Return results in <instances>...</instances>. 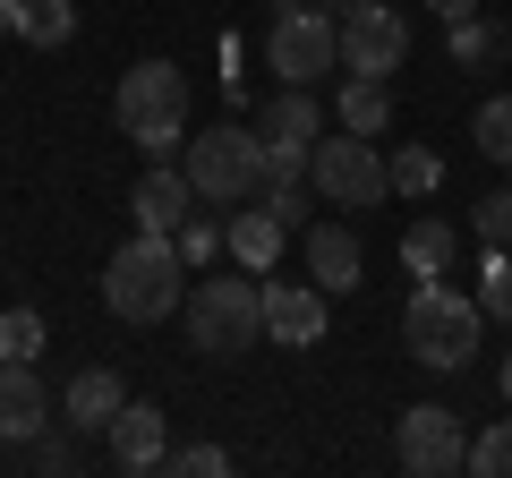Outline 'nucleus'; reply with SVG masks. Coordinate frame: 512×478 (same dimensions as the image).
Listing matches in <instances>:
<instances>
[{"instance_id":"obj_1","label":"nucleus","mask_w":512,"mask_h":478,"mask_svg":"<svg viewBox=\"0 0 512 478\" xmlns=\"http://www.w3.org/2000/svg\"><path fill=\"white\" fill-rule=\"evenodd\" d=\"M103 308L120 325H163V316L188 308V257L171 231H137L128 248H111L103 265Z\"/></svg>"},{"instance_id":"obj_2","label":"nucleus","mask_w":512,"mask_h":478,"mask_svg":"<svg viewBox=\"0 0 512 478\" xmlns=\"http://www.w3.org/2000/svg\"><path fill=\"white\" fill-rule=\"evenodd\" d=\"M180 325H188V350H205V359H248L256 342H265V282L239 265L231 282H188V308H180Z\"/></svg>"},{"instance_id":"obj_3","label":"nucleus","mask_w":512,"mask_h":478,"mask_svg":"<svg viewBox=\"0 0 512 478\" xmlns=\"http://www.w3.org/2000/svg\"><path fill=\"white\" fill-rule=\"evenodd\" d=\"M111 120H120L128 146H146L154 163H171V154L188 146V77L180 60H137V69L120 77V94H111Z\"/></svg>"},{"instance_id":"obj_4","label":"nucleus","mask_w":512,"mask_h":478,"mask_svg":"<svg viewBox=\"0 0 512 478\" xmlns=\"http://www.w3.org/2000/svg\"><path fill=\"white\" fill-rule=\"evenodd\" d=\"M478 333H487V308L478 299H461V291H444V274L436 282H419L410 291V308H402V342H410V359L419 368H470L478 359Z\"/></svg>"},{"instance_id":"obj_5","label":"nucleus","mask_w":512,"mask_h":478,"mask_svg":"<svg viewBox=\"0 0 512 478\" xmlns=\"http://www.w3.org/2000/svg\"><path fill=\"white\" fill-rule=\"evenodd\" d=\"M180 171L197 180V205H248V197H265V137H256V120L248 129H231V120H214L205 137H188L180 146Z\"/></svg>"},{"instance_id":"obj_6","label":"nucleus","mask_w":512,"mask_h":478,"mask_svg":"<svg viewBox=\"0 0 512 478\" xmlns=\"http://www.w3.org/2000/svg\"><path fill=\"white\" fill-rule=\"evenodd\" d=\"M308 180H316V197H325V205H342V214H367V205H384V197H393V163H384V154H376V137H359V129L316 137Z\"/></svg>"},{"instance_id":"obj_7","label":"nucleus","mask_w":512,"mask_h":478,"mask_svg":"<svg viewBox=\"0 0 512 478\" xmlns=\"http://www.w3.org/2000/svg\"><path fill=\"white\" fill-rule=\"evenodd\" d=\"M265 60H274V77H291V86L325 77L333 60H342V18H325V9H274Z\"/></svg>"},{"instance_id":"obj_8","label":"nucleus","mask_w":512,"mask_h":478,"mask_svg":"<svg viewBox=\"0 0 512 478\" xmlns=\"http://www.w3.org/2000/svg\"><path fill=\"white\" fill-rule=\"evenodd\" d=\"M393 453H402L410 478H453V470H470V436H461V419H453V410H436V402L402 410Z\"/></svg>"},{"instance_id":"obj_9","label":"nucleus","mask_w":512,"mask_h":478,"mask_svg":"<svg viewBox=\"0 0 512 478\" xmlns=\"http://www.w3.org/2000/svg\"><path fill=\"white\" fill-rule=\"evenodd\" d=\"M402 60H410V18L384 9V0H359L342 18V69L350 77H393Z\"/></svg>"},{"instance_id":"obj_10","label":"nucleus","mask_w":512,"mask_h":478,"mask_svg":"<svg viewBox=\"0 0 512 478\" xmlns=\"http://www.w3.org/2000/svg\"><path fill=\"white\" fill-rule=\"evenodd\" d=\"M325 299L333 291H316V282H265V342H282V350H308V342H325Z\"/></svg>"},{"instance_id":"obj_11","label":"nucleus","mask_w":512,"mask_h":478,"mask_svg":"<svg viewBox=\"0 0 512 478\" xmlns=\"http://www.w3.org/2000/svg\"><path fill=\"white\" fill-rule=\"evenodd\" d=\"M52 427V385L35 376V359H0V444H35Z\"/></svg>"},{"instance_id":"obj_12","label":"nucleus","mask_w":512,"mask_h":478,"mask_svg":"<svg viewBox=\"0 0 512 478\" xmlns=\"http://www.w3.org/2000/svg\"><path fill=\"white\" fill-rule=\"evenodd\" d=\"M103 436H111V461H120V470H163L171 461V419L154 402H120V419H111Z\"/></svg>"},{"instance_id":"obj_13","label":"nucleus","mask_w":512,"mask_h":478,"mask_svg":"<svg viewBox=\"0 0 512 478\" xmlns=\"http://www.w3.org/2000/svg\"><path fill=\"white\" fill-rule=\"evenodd\" d=\"M128 214H137V231H180V222L197 214V180H188L180 163H154L146 180H137V197H128Z\"/></svg>"},{"instance_id":"obj_14","label":"nucleus","mask_w":512,"mask_h":478,"mask_svg":"<svg viewBox=\"0 0 512 478\" xmlns=\"http://www.w3.org/2000/svg\"><path fill=\"white\" fill-rule=\"evenodd\" d=\"M359 231L350 222H316L308 231V282L316 291H359Z\"/></svg>"},{"instance_id":"obj_15","label":"nucleus","mask_w":512,"mask_h":478,"mask_svg":"<svg viewBox=\"0 0 512 478\" xmlns=\"http://www.w3.org/2000/svg\"><path fill=\"white\" fill-rule=\"evenodd\" d=\"M120 402H128V385H120L111 368H77V376H69V393H60L69 427H111V419H120Z\"/></svg>"},{"instance_id":"obj_16","label":"nucleus","mask_w":512,"mask_h":478,"mask_svg":"<svg viewBox=\"0 0 512 478\" xmlns=\"http://www.w3.org/2000/svg\"><path fill=\"white\" fill-rule=\"evenodd\" d=\"M282 239H291V222H282L274 205H248V214H231V257L248 265V274H265V265L282 257Z\"/></svg>"},{"instance_id":"obj_17","label":"nucleus","mask_w":512,"mask_h":478,"mask_svg":"<svg viewBox=\"0 0 512 478\" xmlns=\"http://www.w3.org/2000/svg\"><path fill=\"white\" fill-rule=\"evenodd\" d=\"M9 35L35 43V52H60V43L77 35V9L69 0H18V9H9Z\"/></svg>"},{"instance_id":"obj_18","label":"nucleus","mask_w":512,"mask_h":478,"mask_svg":"<svg viewBox=\"0 0 512 478\" xmlns=\"http://www.w3.org/2000/svg\"><path fill=\"white\" fill-rule=\"evenodd\" d=\"M453 257H461L453 222L419 214V222H410V231H402V265H410V274H419V282H436V274H444V265H453Z\"/></svg>"},{"instance_id":"obj_19","label":"nucleus","mask_w":512,"mask_h":478,"mask_svg":"<svg viewBox=\"0 0 512 478\" xmlns=\"http://www.w3.org/2000/svg\"><path fill=\"white\" fill-rule=\"evenodd\" d=\"M333 111H342V129H359V137H384V120H393V94H384V77H350Z\"/></svg>"},{"instance_id":"obj_20","label":"nucleus","mask_w":512,"mask_h":478,"mask_svg":"<svg viewBox=\"0 0 512 478\" xmlns=\"http://www.w3.org/2000/svg\"><path fill=\"white\" fill-rule=\"evenodd\" d=\"M436 188H444L436 146H402V154H393V197H436Z\"/></svg>"},{"instance_id":"obj_21","label":"nucleus","mask_w":512,"mask_h":478,"mask_svg":"<svg viewBox=\"0 0 512 478\" xmlns=\"http://www.w3.org/2000/svg\"><path fill=\"white\" fill-rule=\"evenodd\" d=\"M171 239H180V257H188V265H214L222 248H231V222H214V214H188Z\"/></svg>"},{"instance_id":"obj_22","label":"nucleus","mask_w":512,"mask_h":478,"mask_svg":"<svg viewBox=\"0 0 512 478\" xmlns=\"http://www.w3.org/2000/svg\"><path fill=\"white\" fill-rule=\"evenodd\" d=\"M478 154H487V163H512V94H495V103H478Z\"/></svg>"},{"instance_id":"obj_23","label":"nucleus","mask_w":512,"mask_h":478,"mask_svg":"<svg viewBox=\"0 0 512 478\" xmlns=\"http://www.w3.org/2000/svg\"><path fill=\"white\" fill-rule=\"evenodd\" d=\"M478 308L495 325H512V248H487V274H478Z\"/></svg>"},{"instance_id":"obj_24","label":"nucleus","mask_w":512,"mask_h":478,"mask_svg":"<svg viewBox=\"0 0 512 478\" xmlns=\"http://www.w3.org/2000/svg\"><path fill=\"white\" fill-rule=\"evenodd\" d=\"M0 359H43V316L35 308H0Z\"/></svg>"},{"instance_id":"obj_25","label":"nucleus","mask_w":512,"mask_h":478,"mask_svg":"<svg viewBox=\"0 0 512 478\" xmlns=\"http://www.w3.org/2000/svg\"><path fill=\"white\" fill-rule=\"evenodd\" d=\"M470 470H478V478H512V419H495L487 436L470 444Z\"/></svg>"},{"instance_id":"obj_26","label":"nucleus","mask_w":512,"mask_h":478,"mask_svg":"<svg viewBox=\"0 0 512 478\" xmlns=\"http://www.w3.org/2000/svg\"><path fill=\"white\" fill-rule=\"evenodd\" d=\"M453 60H461V69H487V60H495V26L487 18H461L453 26Z\"/></svg>"},{"instance_id":"obj_27","label":"nucleus","mask_w":512,"mask_h":478,"mask_svg":"<svg viewBox=\"0 0 512 478\" xmlns=\"http://www.w3.org/2000/svg\"><path fill=\"white\" fill-rule=\"evenodd\" d=\"M478 239H487V248H512V188L478 197Z\"/></svg>"},{"instance_id":"obj_28","label":"nucleus","mask_w":512,"mask_h":478,"mask_svg":"<svg viewBox=\"0 0 512 478\" xmlns=\"http://www.w3.org/2000/svg\"><path fill=\"white\" fill-rule=\"evenodd\" d=\"M163 470H180V478H214V470H231V453H222V444H180Z\"/></svg>"},{"instance_id":"obj_29","label":"nucleus","mask_w":512,"mask_h":478,"mask_svg":"<svg viewBox=\"0 0 512 478\" xmlns=\"http://www.w3.org/2000/svg\"><path fill=\"white\" fill-rule=\"evenodd\" d=\"M26 461L60 478V470H77V444H69V436H35V444H26Z\"/></svg>"},{"instance_id":"obj_30","label":"nucleus","mask_w":512,"mask_h":478,"mask_svg":"<svg viewBox=\"0 0 512 478\" xmlns=\"http://www.w3.org/2000/svg\"><path fill=\"white\" fill-rule=\"evenodd\" d=\"M256 205H274L282 222H299V214H308V197H299V180H265V197H256Z\"/></svg>"},{"instance_id":"obj_31","label":"nucleus","mask_w":512,"mask_h":478,"mask_svg":"<svg viewBox=\"0 0 512 478\" xmlns=\"http://www.w3.org/2000/svg\"><path fill=\"white\" fill-rule=\"evenodd\" d=\"M427 18H444V26H461V18H478V0H419Z\"/></svg>"},{"instance_id":"obj_32","label":"nucleus","mask_w":512,"mask_h":478,"mask_svg":"<svg viewBox=\"0 0 512 478\" xmlns=\"http://www.w3.org/2000/svg\"><path fill=\"white\" fill-rule=\"evenodd\" d=\"M325 9H333V18H350V9H359V0H325Z\"/></svg>"},{"instance_id":"obj_33","label":"nucleus","mask_w":512,"mask_h":478,"mask_svg":"<svg viewBox=\"0 0 512 478\" xmlns=\"http://www.w3.org/2000/svg\"><path fill=\"white\" fill-rule=\"evenodd\" d=\"M495 385H504V402H512V359H504V376H495Z\"/></svg>"},{"instance_id":"obj_34","label":"nucleus","mask_w":512,"mask_h":478,"mask_svg":"<svg viewBox=\"0 0 512 478\" xmlns=\"http://www.w3.org/2000/svg\"><path fill=\"white\" fill-rule=\"evenodd\" d=\"M9 9H18V0H0V35H9Z\"/></svg>"},{"instance_id":"obj_35","label":"nucleus","mask_w":512,"mask_h":478,"mask_svg":"<svg viewBox=\"0 0 512 478\" xmlns=\"http://www.w3.org/2000/svg\"><path fill=\"white\" fill-rule=\"evenodd\" d=\"M274 9H299V0H274Z\"/></svg>"}]
</instances>
